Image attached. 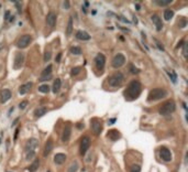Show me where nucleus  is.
I'll list each match as a JSON object with an SVG mask.
<instances>
[{
    "mask_svg": "<svg viewBox=\"0 0 188 172\" xmlns=\"http://www.w3.org/2000/svg\"><path fill=\"white\" fill-rule=\"evenodd\" d=\"M151 20H152L153 23L155 24L156 30H157V31H161L162 28H163V22H162V19L159 18V16L153 15L152 17H151Z\"/></svg>",
    "mask_w": 188,
    "mask_h": 172,
    "instance_id": "obj_16",
    "label": "nucleus"
},
{
    "mask_svg": "<svg viewBox=\"0 0 188 172\" xmlns=\"http://www.w3.org/2000/svg\"><path fill=\"white\" fill-rule=\"evenodd\" d=\"M47 113V108L46 107H39V108H36L35 110H34V115H35V117H42L43 115H45V114Z\"/></svg>",
    "mask_w": 188,
    "mask_h": 172,
    "instance_id": "obj_22",
    "label": "nucleus"
},
{
    "mask_svg": "<svg viewBox=\"0 0 188 172\" xmlns=\"http://www.w3.org/2000/svg\"><path fill=\"white\" fill-rule=\"evenodd\" d=\"M168 75H170V80L173 81V83H176V75H175V74H170V73H168Z\"/></svg>",
    "mask_w": 188,
    "mask_h": 172,
    "instance_id": "obj_41",
    "label": "nucleus"
},
{
    "mask_svg": "<svg viewBox=\"0 0 188 172\" xmlns=\"http://www.w3.org/2000/svg\"><path fill=\"white\" fill-rule=\"evenodd\" d=\"M11 96H12V94H11V91L10 89H2L1 91V94H0V103L1 104H4V103H7L9 99L11 98Z\"/></svg>",
    "mask_w": 188,
    "mask_h": 172,
    "instance_id": "obj_14",
    "label": "nucleus"
},
{
    "mask_svg": "<svg viewBox=\"0 0 188 172\" xmlns=\"http://www.w3.org/2000/svg\"><path fill=\"white\" fill-rule=\"evenodd\" d=\"M133 22L135 23V24L137 23V17H135V16H133Z\"/></svg>",
    "mask_w": 188,
    "mask_h": 172,
    "instance_id": "obj_50",
    "label": "nucleus"
},
{
    "mask_svg": "<svg viewBox=\"0 0 188 172\" xmlns=\"http://www.w3.org/2000/svg\"><path fill=\"white\" fill-rule=\"evenodd\" d=\"M95 63H96L97 69L104 70L105 64H106V56L102 54V53H98V54L96 55V58H95Z\"/></svg>",
    "mask_w": 188,
    "mask_h": 172,
    "instance_id": "obj_11",
    "label": "nucleus"
},
{
    "mask_svg": "<svg viewBox=\"0 0 188 172\" xmlns=\"http://www.w3.org/2000/svg\"><path fill=\"white\" fill-rule=\"evenodd\" d=\"M107 137H108L109 139L113 140V141H116L120 138V132L117 130V129H111V130H109V132L107 134Z\"/></svg>",
    "mask_w": 188,
    "mask_h": 172,
    "instance_id": "obj_18",
    "label": "nucleus"
},
{
    "mask_svg": "<svg viewBox=\"0 0 188 172\" xmlns=\"http://www.w3.org/2000/svg\"><path fill=\"white\" fill-rule=\"evenodd\" d=\"M156 45L159 47V49L161 50V51H164V47H163V45H161V43H159V41H156Z\"/></svg>",
    "mask_w": 188,
    "mask_h": 172,
    "instance_id": "obj_44",
    "label": "nucleus"
},
{
    "mask_svg": "<svg viewBox=\"0 0 188 172\" xmlns=\"http://www.w3.org/2000/svg\"><path fill=\"white\" fill-rule=\"evenodd\" d=\"M70 52L74 55H80L83 51H82V49L79 47H73V48H70Z\"/></svg>",
    "mask_w": 188,
    "mask_h": 172,
    "instance_id": "obj_31",
    "label": "nucleus"
},
{
    "mask_svg": "<svg viewBox=\"0 0 188 172\" xmlns=\"http://www.w3.org/2000/svg\"><path fill=\"white\" fill-rule=\"evenodd\" d=\"M39 92H41V93H45V94H47L48 92H50V86L47 84H43L41 85V86H39Z\"/></svg>",
    "mask_w": 188,
    "mask_h": 172,
    "instance_id": "obj_29",
    "label": "nucleus"
},
{
    "mask_svg": "<svg viewBox=\"0 0 188 172\" xmlns=\"http://www.w3.org/2000/svg\"><path fill=\"white\" fill-rule=\"evenodd\" d=\"M77 170H78V163L75 161V162H73L72 165H69V168H68V170H67V172H77Z\"/></svg>",
    "mask_w": 188,
    "mask_h": 172,
    "instance_id": "obj_30",
    "label": "nucleus"
},
{
    "mask_svg": "<svg viewBox=\"0 0 188 172\" xmlns=\"http://www.w3.org/2000/svg\"><path fill=\"white\" fill-rule=\"evenodd\" d=\"M135 9H137V10H140V9H141V6H140L139 4H135Z\"/></svg>",
    "mask_w": 188,
    "mask_h": 172,
    "instance_id": "obj_49",
    "label": "nucleus"
},
{
    "mask_svg": "<svg viewBox=\"0 0 188 172\" xmlns=\"http://www.w3.org/2000/svg\"><path fill=\"white\" fill-rule=\"evenodd\" d=\"M31 42H32V37L29 34H23L17 41V47L19 49H26L29 47Z\"/></svg>",
    "mask_w": 188,
    "mask_h": 172,
    "instance_id": "obj_6",
    "label": "nucleus"
},
{
    "mask_svg": "<svg viewBox=\"0 0 188 172\" xmlns=\"http://www.w3.org/2000/svg\"><path fill=\"white\" fill-rule=\"evenodd\" d=\"M52 69H53V66L52 65H47L43 71H42V73H41V78H44V77H47L52 75Z\"/></svg>",
    "mask_w": 188,
    "mask_h": 172,
    "instance_id": "obj_23",
    "label": "nucleus"
},
{
    "mask_svg": "<svg viewBox=\"0 0 188 172\" xmlns=\"http://www.w3.org/2000/svg\"><path fill=\"white\" fill-rule=\"evenodd\" d=\"M31 87H32V83H31V82H30V83H26V84H24V85H22V86H20V88H19L20 95H24V94H26V93L31 89Z\"/></svg>",
    "mask_w": 188,
    "mask_h": 172,
    "instance_id": "obj_21",
    "label": "nucleus"
},
{
    "mask_svg": "<svg viewBox=\"0 0 188 172\" xmlns=\"http://www.w3.org/2000/svg\"><path fill=\"white\" fill-rule=\"evenodd\" d=\"M18 121H19V118H17V119H15V123H13V124H12V126H15V125L17 124V123H18Z\"/></svg>",
    "mask_w": 188,
    "mask_h": 172,
    "instance_id": "obj_52",
    "label": "nucleus"
},
{
    "mask_svg": "<svg viewBox=\"0 0 188 172\" xmlns=\"http://www.w3.org/2000/svg\"><path fill=\"white\" fill-rule=\"evenodd\" d=\"M24 64V54L22 52H18L15 56V61H13V69L15 70H20Z\"/></svg>",
    "mask_w": 188,
    "mask_h": 172,
    "instance_id": "obj_8",
    "label": "nucleus"
},
{
    "mask_svg": "<svg viewBox=\"0 0 188 172\" xmlns=\"http://www.w3.org/2000/svg\"><path fill=\"white\" fill-rule=\"evenodd\" d=\"M115 123H116V118H112V119H110V120L108 121L109 125H112V124H115Z\"/></svg>",
    "mask_w": 188,
    "mask_h": 172,
    "instance_id": "obj_46",
    "label": "nucleus"
},
{
    "mask_svg": "<svg viewBox=\"0 0 188 172\" xmlns=\"http://www.w3.org/2000/svg\"><path fill=\"white\" fill-rule=\"evenodd\" d=\"M178 23H179V24H178L179 28H185V27L187 26V20H186L185 18H181V20L178 21Z\"/></svg>",
    "mask_w": 188,
    "mask_h": 172,
    "instance_id": "obj_34",
    "label": "nucleus"
},
{
    "mask_svg": "<svg viewBox=\"0 0 188 172\" xmlns=\"http://www.w3.org/2000/svg\"><path fill=\"white\" fill-rule=\"evenodd\" d=\"M13 4L17 6V9H18V12L19 13H21V11H22V8H21V4L19 2V1H13Z\"/></svg>",
    "mask_w": 188,
    "mask_h": 172,
    "instance_id": "obj_39",
    "label": "nucleus"
},
{
    "mask_svg": "<svg viewBox=\"0 0 188 172\" xmlns=\"http://www.w3.org/2000/svg\"><path fill=\"white\" fill-rule=\"evenodd\" d=\"M61 59H62V53L59 52V53L57 54V56H56V60H55V61H56L57 63H59L61 62Z\"/></svg>",
    "mask_w": 188,
    "mask_h": 172,
    "instance_id": "obj_43",
    "label": "nucleus"
},
{
    "mask_svg": "<svg viewBox=\"0 0 188 172\" xmlns=\"http://www.w3.org/2000/svg\"><path fill=\"white\" fill-rule=\"evenodd\" d=\"M154 4L159 6V7H165L172 4V0H159V1H154Z\"/></svg>",
    "mask_w": 188,
    "mask_h": 172,
    "instance_id": "obj_27",
    "label": "nucleus"
},
{
    "mask_svg": "<svg viewBox=\"0 0 188 172\" xmlns=\"http://www.w3.org/2000/svg\"><path fill=\"white\" fill-rule=\"evenodd\" d=\"M176 109V105H175V102L173 99H170L163 104V106L159 108V114L163 115V116H168L172 113H174Z\"/></svg>",
    "mask_w": 188,
    "mask_h": 172,
    "instance_id": "obj_3",
    "label": "nucleus"
},
{
    "mask_svg": "<svg viewBox=\"0 0 188 172\" xmlns=\"http://www.w3.org/2000/svg\"><path fill=\"white\" fill-rule=\"evenodd\" d=\"M52 58V53L51 51H46L44 53V62H48Z\"/></svg>",
    "mask_w": 188,
    "mask_h": 172,
    "instance_id": "obj_33",
    "label": "nucleus"
},
{
    "mask_svg": "<svg viewBox=\"0 0 188 172\" xmlns=\"http://www.w3.org/2000/svg\"><path fill=\"white\" fill-rule=\"evenodd\" d=\"M90 127H91V130L94 132L95 135L98 136L100 135L102 131V124H101V120H99L97 118H95L93 120L90 121Z\"/></svg>",
    "mask_w": 188,
    "mask_h": 172,
    "instance_id": "obj_7",
    "label": "nucleus"
},
{
    "mask_svg": "<svg viewBox=\"0 0 188 172\" xmlns=\"http://www.w3.org/2000/svg\"><path fill=\"white\" fill-rule=\"evenodd\" d=\"M89 147H90V138L88 136H85L80 142V154L84 156L87 152V150L89 149Z\"/></svg>",
    "mask_w": 188,
    "mask_h": 172,
    "instance_id": "obj_10",
    "label": "nucleus"
},
{
    "mask_svg": "<svg viewBox=\"0 0 188 172\" xmlns=\"http://www.w3.org/2000/svg\"><path fill=\"white\" fill-rule=\"evenodd\" d=\"M26 106H28V100H23V102H21L20 103V105H19L20 109H24Z\"/></svg>",
    "mask_w": 188,
    "mask_h": 172,
    "instance_id": "obj_38",
    "label": "nucleus"
},
{
    "mask_svg": "<svg viewBox=\"0 0 188 172\" xmlns=\"http://www.w3.org/2000/svg\"><path fill=\"white\" fill-rule=\"evenodd\" d=\"M130 67H131V69H130V72H131L132 74H137L139 72H140V70H137V69L135 67V66L130 65Z\"/></svg>",
    "mask_w": 188,
    "mask_h": 172,
    "instance_id": "obj_37",
    "label": "nucleus"
},
{
    "mask_svg": "<svg viewBox=\"0 0 188 172\" xmlns=\"http://www.w3.org/2000/svg\"><path fill=\"white\" fill-rule=\"evenodd\" d=\"M53 148H54V143H53V140L52 139H48L45 143V147H44V151H43V156L45 158H47V156L51 154L52 150H53Z\"/></svg>",
    "mask_w": 188,
    "mask_h": 172,
    "instance_id": "obj_15",
    "label": "nucleus"
},
{
    "mask_svg": "<svg viewBox=\"0 0 188 172\" xmlns=\"http://www.w3.org/2000/svg\"><path fill=\"white\" fill-rule=\"evenodd\" d=\"M70 134H72V129L69 126H66L64 130H63V134H62V141L63 142H67L70 138Z\"/></svg>",
    "mask_w": 188,
    "mask_h": 172,
    "instance_id": "obj_17",
    "label": "nucleus"
},
{
    "mask_svg": "<svg viewBox=\"0 0 188 172\" xmlns=\"http://www.w3.org/2000/svg\"><path fill=\"white\" fill-rule=\"evenodd\" d=\"M0 142H1V141H0Z\"/></svg>",
    "mask_w": 188,
    "mask_h": 172,
    "instance_id": "obj_53",
    "label": "nucleus"
},
{
    "mask_svg": "<svg viewBox=\"0 0 188 172\" xmlns=\"http://www.w3.org/2000/svg\"><path fill=\"white\" fill-rule=\"evenodd\" d=\"M124 63H126V56L123 54H121V53H118V54L113 58V60H112V67L120 69Z\"/></svg>",
    "mask_w": 188,
    "mask_h": 172,
    "instance_id": "obj_9",
    "label": "nucleus"
},
{
    "mask_svg": "<svg viewBox=\"0 0 188 172\" xmlns=\"http://www.w3.org/2000/svg\"><path fill=\"white\" fill-rule=\"evenodd\" d=\"M85 4V7H89V2H88V1H85V4ZM85 7H84V8H85Z\"/></svg>",
    "mask_w": 188,
    "mask_h": 172,
    "instance_id": "obj_51",
    "label": "nucleus"
},
{
    "mask_svg": "<svg viewBox=\"0 0 188 172\" xmlns=\"http://www.w3.org/2000/svg\"><path fill=\"white\" fill-rule=\"evenodd\" d=\"M61 86H62L61 80H59V78H56L54 81V83H53V93H54V94L58 93L59 89H61Z\"/></svg>",
    "mask_w": 188,
    "mask_h": 172,
    "instance_id": "obj_25",
    "label": "nucleus"
},
{
    "mask_svg": "<svg viewBox=\"0 0 188 172\" xmlns=\"http://www.w3.org/2000/svg\"><path fill=\"white\" fill-rule=\"evenodd\" d=\"M166 95L167 92L165 89H163V88H154V89H152V91L150 92L148 99L150 102H152V100H159V99L166 97Z\"/></svg>",
    "mask_w": 188,
    "mask_h": 172,
    "instance_id": "obj_4",
    "label": "nucleus"
},
{
    "mask_svg": "<svg viewBox=\"0 0 188 172\" xmlns=\"http://www.w3.org/2000/svg\"><path fill=\"white\" fill-rule=\"evenodd\" d=\"M9 17H10V11L7 10V11H6V16H4V19H6V20H8V19H9Z\"/></svg>",
    "mask_w": 188,
    "mask_h": 172,
    "instance_id": "obj_45",
    "label": "nucleus"
},
{
    "mask_svg": "<svg viewBox=\"0 0 188 172\" xmlns=\"http://www.w3.org/2000/svg\"><path fill=\"white\" fill-rule=\"evenodd\" d=\"M174 17V11L173 10H170V9H166V10L164 11V19L165 20H170V19Z\"/></svg>",
    "mask_w": 188,
    "mask_h": 172,
    "instance_id": "obj_26",
    "label": "nucleus"
},
{
    "mask_svg": "<svg viewBox=\"0 0 188 172\" xmlns=\"http://www.w3.org/2000/svg\"><path fill=\"white\" fill-rule=\"evenodd\" d=\"M37 147H39V141L35 138H31V139H29L26 141L24 151H26V159L28 161L35 157L36 148Z\"/></svg>",
    "mask_w": 188,
    "mask_h": 172,
    "instance_id": "obj_2",
    "label": "nucleus"
},
{
    "mask_svg": "<svg viewBox=\"0 0 188 172\" xmlns=\"http://www.w3.org/2000/svg\"><path fill=\"white\" fill-rule=\"evenodd\" d=\"M117 18L120 19V20H122L123 22H126V23H130V21L129 20H127L126 18H123V17H120V16H117Z\"/></svg>",
    "mask_w": 188,
    "mask_h": 172,
    "instance_id": "obj_42",
    "label": "nucleus"
},
{
    "mask_svg": "<svg viewBox=\"0 0 188 172\" xmlns=\"http://www.w3.org/2000/svg\"><path fill=\"white\" fill-rule=\"evenodd\" d=\"M80 72H82V67H80V66H77V67H74V69L70 71V75H72V76H76Z\"/></svg>",
    "mask_w": 188,
    "mask_h": 172,
    "instance_id": "obj_32",
    "label": "nucleus"
},
{
    "mask_svg": "<svg viewBox=\"0 0 188 172\" xmlns=\"http://www.w3.org/2000/svg\"><path fill=\"white\" fill-rule=\"evenodd\" d=\"M184 48H183V53H184V58L185 59H187V50H188V44L187 42H184Z\"/></svg>",
    "mask_w": 188,
    "mask_h": 172,
    "instance_id": "obj_35",
    "label": "nucleus"
},
{
    "mask_svg": "<svg viewBox=\"0 0 188 172\" xmlns=\"http://www.w3.org/2000/svg\"><path fill=\"white\" fill-rule=\"evenodd\" d=\"M39 167H40V160L39 159H34V161L31 163V165H30L29 168V171L30 172H35L37 169H39Z\"/></svg>",
    "mask_w": 188,
    "mask_h": 172,
    "instance_id": "obj_24",
    "label": "nucleus"
},
{
    "mask_svg": "<svg viewBox=\"0 0 188 172\" xmlns=\"http://www.w3.org/2000/svg\"><path fill=\"white\" fill-rule=\"evenodd\" d=\"M76 38L80 41H88L90 40V35L86 31H78L76 33Z\"/></svg>",
    "mask_w": 188,
    "mask_h": 172,
    "instance_id": "obj_20",
    "label": "nucleus"
},
{
    "mask_svg": "<svg viewBox=\"0 0 188 172\" xmlns=\"http://www.w3.org/2000/svg\"><path fill=\"white\" fill-rule=\"evenodd\" d=\"M63 8H64V9H69V8H70V2L67 1V0L64 1V2H63Z\"/></svg>",
    "mask_w": 188,
    "mask_h": 172,
    "instance_id": "obj_40",
    "label": "nucleus"
},
{
    "mask_svg": "<svg viewBox=\"0 0 188 172\" xmlns=\"http://www.w3.org/2000/svg\"><path fill=\"white\" fill-rule=\"evenodd\" d=\"M19 130H20V128H17V130H15V140H17V138H18V134H19Z\"/></svg>",
    "mask_w": 188,
    "mask_h": 172,
    "instance_id": "obj_47",
    "label": "nucleus"
},
{
    "mask_svg": "<svg viewBox=\"0 0 188 172\" xmlns=\"http://www.w3.org/2000/svg\"><path fill=\"white\" fill-rule=\"evenodd\" d=\"M76 127L78 129H82V128H84V124H77L76 125Z\"/></svg>",
    "mask_w": 188,
    "mask_h": 172,
    "instance_id": "obj_48",
    "label": "nucleus"
},
{
    "mask_svg": "<svg viewBox=\"0 0 188 172\" xmlns=\"http://www.w3.org/2000/svg\"><path fill=\"white\" fill-rule=\"evenodd\" d=\"M73 32V18L68 19V23H67V29H66V34L67 35H70Z\"/></svg>",
    "mask_w": 188,
    "mask_h": 172,
    "instance_id": "obj_28",
    "label": "nucleus"
},
{
    "mask_svg": "<svg viewBox=\"0 0 188 172\" xmlns=\"http://www.w3.org/2000/svg\"><path fill=\"white\" fill-rule=\"evenodd\" d=\"M65 161H66L65 154H56L54 156V162L56 165H63Z\"/></svg>",
    "mask_w": 188,
    "mask_h": 172,
    "instance_id": "obj_19",
    "label": "nucleus"
},
{
    "mask_svg": "<svg viewBox=\"0 0 188 172\" xmlns=\"http://www.w3.org/2000/svg\"><path fill=\"white\" fill-rule=\"evenodd\" d=\"M159 157L162 158L164 161L170 162L172 160V152H170V150L168 148L163 147V148H161V150H159Z\"/></svg>",
    "mask_w": 188,
    "mask_h": 172,
    "instance_id": "obj_13",
    "label": "nucleus"
},
{
    "mask_svg": "<svg viewBox=\"0 0 188 172\" xmlns=\"http://www.w3.org/2000/svg\"><path fill=\"white\" fill-rule=\"evenodd\" d=\"M56 19H57V16H56V13H55L54 11L48 12L46 16V24L50 28H54L56 26Z\"/></svg>",
    "mask_w": 188,
    "mask_h": 172,
    "instance_id": "obj_12",
    "label": "nucleus"
},
{
    "mask_svg": "<svg viewBox=\"0 0 188 172\" xmlns=\"http://www.w3.org/2000/svg\"><path fill=\"white\" fill-rule=\"evenodd\" d=\"M130 172H141V167L139 165H134L132 168H131Z\"/></svg>",
    "mask_w": 188,
    "mask_h": 172,
    "instance_id": "obj_36",
    "label": "nucleus"
},
{
    "mask_svg": "<svg viewBox=\"0 0 188 172\" xmlns=\"http://www.w3.org/2000/svg\"><path fill=\"white\" fill-rule=\"evenodd\" d=\"M123 78H124V77H123V74L118 72V73L113 74L112 76L109 77L108 83L110 86H112V87H118V86H120V85L122 84Z\"/></svg>",
    "mask_w": 188,
    "mask_h": 172,
    "instance_id": "obj_5",
    "label": "nucleus"
},
{
    "mask_svg": "<svg viewBox=\"0 0 188 172\" xmlns=\"http://www.w3.org/2000/svg\"><path fill=\"white\" fill-rule=\"evenodd\" d=\"M141 84H140V82L137 81H132L130 84L128 85L127 89L124 92V96H126V98L129 99V100H132V99H135L139 97V95L141 94Z\"/></svg>",
    "mask_w": 188,
    "mask_h": 172,
    "instance_id": "obj_1",
    "label": "nucleus"
}]
</instances>
